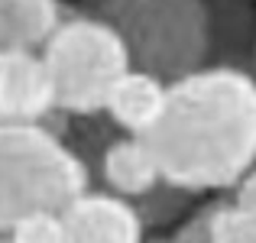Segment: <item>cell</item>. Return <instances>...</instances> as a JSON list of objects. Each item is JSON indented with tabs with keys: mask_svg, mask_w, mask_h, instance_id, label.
<instances>
[{
	"mask_svg": "<svg viewBox=\"0 0 256 243\" xmlns=\"http://www.w3.org/2000/svg\"><path fill=\"white\" fill-rule=\"evenodd\" d=\"M143 140L172 192H234L256 166V78L201 68L175 81Z\"/></svg>",
	"mask_w": 256,
	"mask_h": 243,
	"instance_id": "1",
	"label": "cell"
},
{
	"mask_svg": "<svg viewBox=\"0 0 256 243\" xmlns=\"http://www.w3.org/2000/svg\"><path fill=\"white\" fill-rule=\"evenodd\" d=\"M78 6L117 32L133 72L175 84L208 68V0H82Z\"/></svg>",
	"mask_w": 256,
	"mask_h": 243,
	"instance_id": "2",
	"label": "cell"
},
{
	"mask_svg": "<svg viewBox=\"0 0 256 243\" xmlns=\"http://www.w3.org/2000/svg\"><path fill=\"white\" fill-rule=\"evenodd\" d=\"M84 192V162L56 133L42 124H0V237L30 214H62Z\"/></svg>",
	"mask_w": 256,
	"mask_h": 243,
	"instance_id": "3",
	"label": "cell"
},
{
	"mask_svg": "<svg viewBox=\"0 0 256 243\" xmlns=\"http://www.w3.org/2000/svg\"><path fill=\"white\" fill-rule=\"evenodd\" d=\"M39 58L49 72L56 110L78 117L104 110L110 88L130 72V58L117 32L84 13L62 16L56 32L42 42Z\"/></svg>",
	"mask_w": 256,
	"mask_h": 243,
	"instance_id": "4",
	"label": "cell"
},
{
	"mask_svg": "<svg viewBox=\"0 0 256 243\" xmlns=\"http://www.w3.org/2000/svg\"><path fill=\"white\" fill-rule=\"evenodd\" d=\"M56 110L52 81L39 52L0 49V124L26 126L39 124Z\"/></svg>",
	"mask_w": 256,
	"mask_h": 243,
	"instance_id": "5",
	"label": "cell"
},
{
	"mask_svg": "<svg viewBox=\"0 0 256 243\" xmlns=\"http://www.w3.org/2000/svg\"><path fill=\"white\" fill-rule=\"evenodd\" d=\"M65 243H143V214L110 192H88L62 211Z\"/></svg>",
	"mask_w": 256,
	"mask_h": 243,
	"instance_id": "6",
	"label": "cell"
},
{
	"mask_svg": "<svg viewBox=\"0 0 256 243\" xmlns=\"http://www.w3.org/2000/svg\"><path fill=\"white\" fill-rule=\"evenodd\" d=\"M166 94H169V84L130 68L110 88V94L104 100V110L110 114V120L126 136H146L166 110Z\"/></svg>",
	"mask_w": 256,
	"mask_h": 243,
	"instance_id": "7",
	"label": "cell"
},
{
	"mask_svg": "<svg viewBox=\"0 0 256 243\" xmlns=\"http://www.w3.org/2000/svg\"><path fill=\"white\" fill-rule=\"evenodd\" d=\"M100 172H104V182L114 188L110 194H117L124 201L126 198H146V194H152L162 185L159 166H156V159H152V152H150L143 136L114 140L104 150Z\"/></svg>",
	"mask_w": 256,
	"mask_h": 243,
	"instance_id": "8",
	"label": "cell"
},
{
	"mask_svg": "<svg viewBox=\"0 0 256 243\" xmlns=\"http://www.w3.org/2000/svg\"><path fill=\"white\" fill-rule=\"evenodd\" d=\"M62 16V0H0V49L39 52Z\"/></svg>",
	"mask_w": 256,
	"mask_h": 243,
	"instance_id": "9",
	"label": "cell"
},
{
	"mask_svg": "<svg viewBox=\"0 0 256 243\" xmlns=\"http://www.w3.org/2000/svg\"><path fill=\"white\" fill-rule=\"evenodd\" d=\"M204 243H256V214L237 208L230 198L201 208Z\"/></svg>",
	"mask_w": 256,
	"mask_h": 243,
	"instance_id": "10",
	"label": "cell"
},
{
	"mask_svg": "<svg viewBox=\"0 0 256 243\" xmlns=\"http://www.w3.org/2000/svg\"><path fill=\"white\" fill-rule=\"evenodd\" d=\"M4 240L6 243H65L62 214H52V211L30 214L20 224H13L4 234Z\"/></svg>",
	"mask_w": 256,
	"mask_h": 243,
	"instance_id": "11",
	"label": "cell"
},
{
	"mask_svg": "<svg viewBox=\"0 0 256 243\" xmlns=\"http://www.w3.org/2000/svg\"><path fill=\"white\" fill-rule=\"evenodd\" d=\"M156 243H204V218H201V211L192 214L175 234H169L166 240H156Z\"/></svg>",
	"mask_w": 256,
	"mask_h": 243,
	"instance_id": "12",
	"label": "cell"
},
{
	"mask_svg": "<svg viewBox=\"0 0 256 243\" xmlns=\"http://www.w3.org/2000/svg\"><path fill=\"white\" fill-rule=\"evenodd\" d=\"M230 201L237 208H244V211H253L256 214V166L237 182V185H234V198Z\"/></svg>",
	"mask_w": 256,
	"mask_h": 243,
	"instance_id": "13",
	"label": "cell"
},
{
	"mask_svg": "<svg viewBox=\"0 0 256 243\" xmlns=\"http://www.w3.org/2000/svg\"><path fill=\"white\" fill-rule=\"evenodd\" d=\"M250 75L256 78V49H253V72H250Z\"/></svg>",
	"mask_w": 256,
	"mask_h": 243,
	"instance_id": "14",
	"label": "cell"
},
{
	"mask_svg": "<svg viewBox=\"0 0 256 243\" xmlns=\"http://www.w3.org/2000/svg\"><path fill=\"white\" fill-rule=\"evenodd\" d=\"M0 243H6V240H4V237H0Z\"/></svg>",
	"mask_w": 256,
	"mask_h": 243,
	"instance_id": "15",
	"label": "cell"
}]
</instances>
